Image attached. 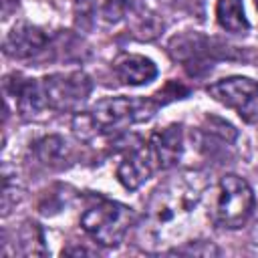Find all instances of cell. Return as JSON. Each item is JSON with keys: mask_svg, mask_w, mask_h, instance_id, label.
Here are the masks:
<instances>
[{"mask_svg": "<svg viewBox=\"0 0 258 258\" xmlns=\"http://www.w3.org/2000/svg\"><path fill=\"white\" fill-rule=\"evenodd\" d=\"M206 187L208 179L200 171H181L159 183L147 200L137 228L139 246L149 252H161L181 244Z\"/></svg>", "mask_w": 258, "mask_h": 258, "instance_id": "cell-1", "label": "cell"}, {"mask_svg": "<svg viewBox=\"0 0 258 258\" xmlns=\"http://www.w3.org/2000/svg\"><path fill=\"white\" fill-rule=\"evenodd\" d=\"M159 101L153 97H107L97 101L89 113L77 115L73 129L79 137H91L97 133L121 131L129 125L143 123L155 115Z\"/></svg>", "mask_w": 258, "mask_h": 258, "instance_id": "cell-2", "label": "cell"}, {"mask_svg": "<svg viewBox=\"0 0 258 258\" xmlns=\"http://www.w3.org/2000/svg\"><path fill=\"white\" fill-rule=\"evenodd\" d=\"M254 191L250 183L234 173L220 177L216 183L212 204H210V218L216 226L236 230L248 224L254 214Z\"/></svg>", "mask_w": 258, "mask_h": 258, "instance_id": "cell-3", "label": "cell"}, {"mask_svg": "<svg viewBox=\"0 0 258 258\" xmlns=\"http://www.w3.org/2000/svg\"><path fill=\"white\" fill-rule=\"evenodd\" d=\"M133 222V210L115 200H99L89 206L81 216V228L85 230V234L105 248L121 244Z\"/></svg>", "mask_w": 258, "mask_h": 258, "instance_id": "cell-4", "label": "cell"}, {"mask_svg": "<svg viewBox=\"0 0 258 258\" xmlns=\"http://www.w3.org/2000/svg\"><path fill=\"white\" fill-rule=\"evenodd\" d=\"M38 81H40V91H42L46 109L58 111V113L79 111L93 91L91 77L85 75L83 71L54 73Z\"/></svg>", "mask_w": 258, "mask_h": 258, "instance_id": "cell-5", "label": "cell"}, {"mask_svg": "<svg viewBox=\"0 0 258 258\" xmlns=\"http://www.w3.org/2000/svg\"><path fill=\"white\" fill-rule=\"evenodd\" d=\"M208 95L228 109H234L242 121L258 125V83L248 77H228L208 87Z\"/></svg>", "mask_w": 258, "mask_h": 258, "instance_id": "cell-6", "label": "cell"}, {"mask_svg": "<svg viewBox=\"0 0 258 258\" xmlns=\"http://www.w3.org/2000/svg\"><path fill=\"white\" fill-rule=\"evenodd\" d=\"M149 153L157 169H171L177 165L183 153V129L177 123H171L163 129H155L147 139Z\"/></svg>", "mask_w": 258, "mask_h": 258, "instance_id": "cell-7", "label": "cell"}, {"mask_svg": "<svg viewBox=\"0 0 258 258\" xmlns=\"http://www.w3.org/2000/svg\"><path fill=\"white\" fill-rule=\"evenodd\" d=\"M155 163L153 157L149 153L147 143L133 147L129 153H125V157L119 161L117 165V179L125 189H137L139 185H143L151 173L155 171Z\"/></svg>", "mask_w": 258, "mask_h": 258, "instance_id": "cell-8", "label": "cell"}, {"mask_svg": "<svg viewBox=\"0 0 258 258\" xmlns=\"http://www.w3.org/2000/svg\"><path fill=\"white\" fill-rule=\"evenodd\" d=\"M48 42V36L38 28L28 22H20L12 26V30L4 38V54L10 58H30L38 54Z\"/></svg>", "mask_w": 258, "mask_h": 258, "instance_id": "cell-9", "label": "cell"}, {"mask_svg": "<svg viewBox=\"0 0 258 258\" xmlns=\"http://www.w3.org/2000/svg\"><path fill=\"white\" fill-rule=\"evenodd\" d=\"M115 77L129 87L147 85L157 77V67L143 54H121L113 64Z\"/></svg>", "mask_w": 258, "mask_h": 258, "instance_id": "cell-10", "label": "cell"}, {"mask_svg": "<svg viewBox=\"0 0 258 258\" xmlns=\"http://www.w3.org/2000/svg\"><path fill=\"white\" fill-rule=\"evenodd\" d=\"M216 20L224 30L234 32V34H244L250 28L242 0H218L216 2Z\"/></svg>", "mask_w": 258, "mask_h": 258, "instance_id": "cell-11", "label": "cell"}, {"mask_svg": "<svg viewBox=\"0 0 258 258\" xmlns=\"http://www.w3.org/2000/svg\"><path fill=\"white\" fill-rule=\"evenodd\" d=\"M18 242H20V250L26 256H34V254H46L44 248V236L38 224L34 222H26L20 232H18Z\"/></svg>", "mask_w": 258, "mask_h": 258, "instance_id": "cell-12", "label": "cell"}, {"mask_svg": "<svg viewBox=\"0 0 258 258\" xmlns=\"http://www.w3.org/2000/svg\"><path fill=\"white\" fill-rule=\"evenodd\" d=\"M62 153H64V141L56 135H48L34 145V155L44 165H54L56 161L62 159Z\"/></svg>", "mask_w": 258, "mask_h": 258, "instance_id": "cell-13", "label": "cell"}, {"mask_svg": "<svg viewBox=\"0 0 258 258\" xmlns=\"http://www.w3.org/2000/svg\"><path fill=\"white\" fill-rule=\"evenodd\" d=\"M95 16L93 0H75V22L81 28H89Z\"/></svg>", "mask_w": 258, "mask_h": 258, "instance_id": "cell-14", "label": "cell"}, {"mask_svg": "<svg viewBox=\"0 0 258 258\" xmlns=\"http://www.w3.org/2000/svg\"><path fill=\"white\" fill-rule=\"evenodd\" d=\"M173 252H177V254H202V256H210V254H220V250L214 246V244H210V242H206L204 244V240H198L196 244H191V242H187L183 248H175Z\"/></svg>", "mask_w": 258, "mask_h": 258, "instance_id": "cell-15", "label": "cell"}, {"mask_svg": "<svg viewBox=\"0 0 258 258\" xmlns=\"http://www.w3.org/2000/svg\"><path fill=\"white\" fill-rule=\"evenodd\" d=\"M62 254H93V252L87 248H67V250H62Z\"/></svg>", "mask_w": 258, "mask_h": 258, "instance_id": "cell-16", "label": "cell"}, {"mask_svg": "<svg viewBox=\"0 0 258 258\" xmlns=\"http://www.w3.org/2000/svg\"><path fill=\"white\" fill-rule=\"evenodd\" d=\"M254 4H256V8H258V0H254Z\"/></svg>", "mask_w": 258, "mask_h": 258, "instance_id": "cell-17", "label": "cell"}]
</instances>
